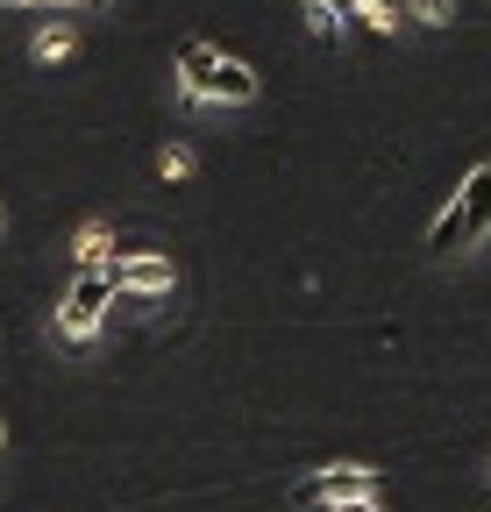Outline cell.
<instances>
[{
    "label": "cell",
    "mask_w": 491,
    "mask_h": 512,
    "mask_svg": "<svg viewBox=\"0 0 491 512\" xmlns=\"http://www.w3.org/2000/svg\"><path fill=\"white\" fill-rule=\"evenodd\" d=\"M456 207H463V235H470V242H477V235H491V164H477V171L463 178Z\"/></svg>",
    "instance_id": "obj_5"
},
{
    "label": "cell",
    "mask_w": 491,
    "mask_h": 512,
    "mask_svg": "<svg viewBox=\"0 0 491 512\" xmlns=\"http://www.w3.org/2000/svg\"><path fill=\"white\" fill-rule=\"evenodd\" d=\"M463 242H470V235H463V207L449 200V207L435 214V228H427V249H435V256H456Z\"/></svg>",
    "instance_id": "obj_7"
},
{
    "label": "cell",
    "mask_w": 491,
    "mask_h": 512,
    "mask_svg": "<svg viewBox=\"0 0 491 512\" xmlns=\"http://www.w3.org/2000/svg\"><path fill=\"white\" fill-rule=\"evenodd\" d=\"M342 22H349V15L335 8V0H306V29H314L321 43H335V36H342Z\"/></svg>",
    "instance_id": "obj_10"
},
{
    "label": "cell",
    "mask_w": 491,
    "mask_h": 512,
    "mask_svg": "<svg viewBox=\"0 0 491 512\" xmlns=\"http://www.w3.org/2000/svg\"><path fill=\"white\" fill-rule=\"evenodd\" d=\"M107 292H164L171 285V256H143V249H121L100 264Z\"/></svg>",
    "instance_id": "obj_3"
},
{
    "label": "cell",
    "mask_w": 491,
    "mask_h": 512,
    "mask_svg": "<svg viewBox=\"0 0 491 512\" xmlns=\"http://www.w3.org/2000/svg\"><path fill=\"white\" fill-rule=\"evenodd\" d=\"M107 242H114V235H107L100 221H86V228H79V242H72V256H79V271H100V264H107V256H114Z\"/></svg>",
    "instance_id": "obj_8"
},
{
    "label": "cell",
    "mask_w": 491,
    "mask_h": 512,
    "mask_svg": "<svg viewBox=\"0 0 491 512\" xmlns=\"http://www.w3.org/2000/svg\"><path fill=\"white\" fill-rule=\"evenodd\" d=\"M65 50H72V29H65V22L36 36V57H65Z\"/></svg>",
    "instance_id": "obj_12"
},
{
    "label": "cell",
    "mask_w": 491,
    "mask_h": 512,
    "mask_svg": "<svg viewBox=\"0 0 491 512\" xmlns=\"http://www.w3.org/2000/svg\"><path fill=\"white\" fill-rule=\"evenodd\" d=\"M157 171H164V178H186V171H193V150H178V143H171V150L157 157Z\"/></svg>",
    "instance_id": "obj_13"
},
{
    "label": "cell",
    "mask_w": 491,
    "mask_h": 512,
    "mask_svg": "<svg viewBox=\"0 0 491 512\" xmlns=\"http://www.w3.org/2000/svg\"><path fill=\"white\" fill-rule=\"evenodd\" d=\"M0 441H8V420H0Z\"/></svg>",
    "instance_id": "obj_15"
},
{
    "label": "cell",
    "mask_w": 491,
    "mask_h": 512,
    "mask_svg": "<svg viewBox=\"0 0 491 512\" xmlns=\"http://www.w3.org/2000/svg\"><path fill=\"white\" fill-rule=\"evenodd\" d=\"M335 512H378V498H356V505H335Z\"/></svg>",
    "instance_id": "obj_14"
},
{
    "label": "cell",
    "mask_w": 491,
    "mask_h": 512,
    "mask_svg": "<svg viewBox=\"0 0 491 512\" xmlns=\"http://www.w3.org/2000/svg\"><path fill=\"white\" fill-rule=\"evenodd\" d=\"M107 278L100 271H79V285L65 292V313H57V335H65V342H86L93 328H100V313H107Z\"/></svg>",
    "instance_id": "obj_1"
},
{
    "label": "cell",
    "mask_w": 491,
    "mask_h": 512,
    "mask_svg": "<svg viewBox=\"0 0 491 512\" xmlns=\"http://www.w3.org/2000/svg\"><path fill=\"white\" fill-rule=\"evenodd\" d=\"M193 100H228V107H250V100H257V72H250L242 57H214Z\"/></svg>",
    "instance_id": "obj_4"
},
{
    "label": "cell",
    "mask_w": 491,
    "mask_h": 512,
    "mask_svg": "<svg viewBox=\"0 0 491 512\" xmlns=\"http://www.w3.org/2000/svg\"><path fill=\"white\" fill-rule=\"evenodd\" d=\"M406 15L427 22V29H449L456 22V0H406Z\"/></svg>",
    "instance_id": "obj_11"
},
{
    "label": "cell",
    "mask_w": 491,
    "mask_h": 512,
    "mask_svg": "<svg viewBox=\"0 0 491 512\" xmlns=\"http://www.w3.org/2000/svg\"><path fill=\"white\" fill-rule=\"evenodd\" d=\"M342 15H349V22H371L378 36H399V22H406L399 0H342Z\"/></svg>",
    "instance_id": "obj_6"
},
{
    "label": "cell",
    "mask_w": 491,
    "mask_h": 512,
    "mask_svg": "<svg viewBox=\"0 0 491 512\" xmlns=\"http://www.w3.org/2000/svg\"><path fill=\"white\" fill-rule=\"evenodd\" d=\"M371 491H378V470H363V463H328L321 477L299 484L306 505H356V498H371Z\"/></svg>",
    "instance_id": "obj_2"
},
{
    "label": "cell",
    "mask_w": 491,
    "mask_h": 512,
    "mask_svg": "<svg viewBox=\"0 0 491 512\" xmlns=\"http://www.w3.org/2000/svg\"><path fill=\"white\" fill-rule=\"evenodd\" d=\"M221 50L214 43H186V50H178V79H186V100L200 93V79H207V64H214Z\"/></svg>",
    "instance_id": "obj_9"
}]
</instances>
